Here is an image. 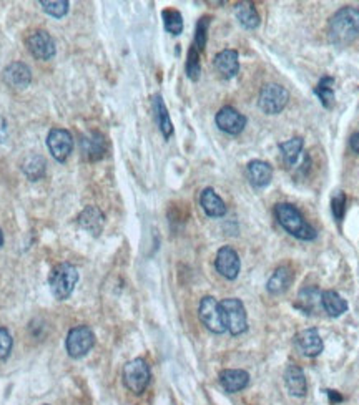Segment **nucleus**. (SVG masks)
Here are the masks:
<instances>
[{
  "label": "nucleus",
  "instance_id": "obj_1",
  "mask_svg": "<svg viewBox=\"0 0 359 405\" xmlns=\"http://www.w3.org/2000/svg\"><path fill=\"white\" fill-rule=\"evenodd\" d=\"M359 37V8L343 7L329 18L328 39L331 44L346 46Z\"/></svg>",
  "mask_w": 359,
  "mask_h": 405
},
{
  "label": "nucleus",
  "instance_id": "obj_2",
  "mask_svg": "<svg viewBox=\"0 0 359 405\" xmlns=\"http://www.w3.org/2000/svg\"><path fill=\"white\" fill-rule=\"evenodd\" d=\"M274 216H276L279 225L290 232L291 236L298 237V239L313 241L316 239V236H318L315 228L305 220V216H303L301 211L295 206V204L290 203L276 204V206H274Z\"/></svg>",
  "mask_w": 359,
  "mask_h": 405
},
{
  "label": "nucleus",
  "instance_id": "obj_3",
  "mask_svg": "<svg viewBox=\"0 0 359 405\" xmlns=\"http://www.w3.org/2000/svg\"><path fill=\"white\" fill-rule=\"evenodd\" d=\"M78 282V271L73 264L60 263L50 271L49 286L55 299L65 301L72 294Z\"/></svg>",
  "mask_w": 359,
  "mask_h": 405
},
{
  "label": "nucleus",
  "instance_id": "obj_4",
  "mask_svg": "<svg viewBox=\"0 0 359 405\" xmlns=\"http://www.w3.org/2000/svg\"><path fill=\"white\" fill-rule=\"evenodd\" d=\"M123 384L130 392L133 394H143L150 384L152 379V372L150 366L147 364L145 359L142 357H137V359L127 362L123 366Z\"/></svg>",
  "mask_w": 359,
  "mask_h": 405
},
{
  "label": "nucleus",
  "instance_id": "obj_5",
  "mask_svg": "<svg viewBox=\"0 0 359 405\" xmlns=\"http://www.w3.org/2000/svg\"><path fill=\"white\" fill-rule=\"evenodd\" d=\"M198 316L205 328L213 334H223L226 330L225 314H223L221 304L212 296H205L200 301Z\"/></svg>",
  "mask_w": 359,
  "mask_h": 405
},
{
  "label": "nucleus",
  "instance_id": "obj_6",
  "mask_svg": "<svg viewBox=\"0 0 359 405\" xmlns=\"http://www.w3.org/2000/svg\"><path fill=\"white\" fill-rule=\"evenodd\" d=\"M93 346H95V334L88 325H77V328L70 329L67 341H65V349L72 359H80L87 356Z\"/></svg>",
  "mask_w": 359,
  "mask_h": 405
},
{
  "label": "nucleus",
  "instance_id": "obj_7",
  "mask_svg": "<svg viewBox=\"0 0 359 405\" xmlns=\"http://www.w3.org/2000/svg\"><path fill=\"white\" fill-rule=\"evenodd\" d=\"M223 314H225L226 329L230 330L233 336H240L248 329V318H246V311L243 302L236 297H228L221 302Z\"/></svg>",
  "mask_w": 359,
  "mask_h": 405
},
{
  "label": "nucleus",
  "instance_id": "obj_8",
  "mask_svg": "<svg viewBox=\"0 0 359 405\" xmlns=\"http://www.w3.org/2000/svg\"><path fill=\"white\" fill-rule=\"evenodd\" d=\"M288 100H290V93L286 88L278 85V83H269L260 92L258 105L267 115H278L288 105Z\"/></svg>",
  "mask_w": 359,
  "mask_h": 405
},
{
  "label": "nucleus",
  "instance_id": "obj_9",
  "mask_svg": "<svg viewBox=\"0 0 359 405\" xmlns=\"http://www.w3.org/2000/svg\"><path fill=\"white\" fill-rule=\"evenodd\" d=\"M47 147H49L50 155H52L55 160L59 163H63L73 150V138L68 130L54 128L50 130L49 137H47Z\"/></svg>",
  "mask_w": 359,
  "mask_h": 405
},
{
  "label": "nucleus",
  "instance_id": "obj_10",
  "mask_svg": "<svg viewBox=\"0 0 359 405\" xmlns=\"http://www.w3.org/2000/svg\"><path fill=\"white\" fill-rule=\"evenodd\" d=\"M214 268H217V271L220 273L223 278H226L228 281H235L241 269L240 256H238V253L231 246H223L217 253Z\"/></svg>",
  "mask_w": 359,
  "mask_h": 405
},
{
  "label": "nucleus",
  "instance_id": "obj_11",
  "mask_svg": "<svg viewBox=\"0 0 359 405\" xmlns=\"http://www.w3.org/2000/svg\"><path fill=\"white\" fill-rule=\"evenodd\" d=\"M29 52L39 60H50L55 57V42L45 30H35L25 40Z\"/></svg>",
  "mask_w": 359,
  "mask_h": 405
},
{
  "label": "nucleus",
  "instance_id": "obj_12",
  "mask_svg": "<svg viewBox=\"0 0 359 405\" xmlns=\"http://www.w3.org/2000/svg\"><path fill=\"white\" fill-rule=\"evenodd\" d=\"M214 120H217L218 128L228 135H240L246 127V116L233 106H223Z\"/></svg>",
  "mask_w": 359,
  "mask_h": 405
},
{
  "label": "nucleus",
  "instance_id": "obj_13",
  "mask_svg": "<svg viewBox=\"0 0 359 405\" xmlns=\"http://www.w3.org/2000/svg\"><path fill=\"white\" fill-rule=\"evenodd\" d=\"M4 82L13 90H25L32 82V72L25 63L13 62L4 70Z\"/></svg>",
  "mask_w": 359,
  "mask_h": 405
},
{
  "label": "nucleus",
  "instance_id": "obj_14",
  "mask_svg": "<svg viewBox=\"0 0 359 405\" xmlns=\"http://www.w3.org/2000/svg\"><path fill=\"white\" fill-rule=\"evenodd\" d=\"M80 147H82L83 156H85V160L88 161H99L105 156L107 142H105L104 135L99 132H90V133L83 135Z\"/></svg>",
  "mask_w": 359,
  "mask_h": 405
},
{
  "label": "nucleus",
  "instance_id": "obj_15",
  "mask_svg": "<svg viewBox=\"0 0 359 405\" xmlns=\"http://www.w3.org/2000/svg\"><path fill=\"white\" fill-rule=\"evenodd\" d=\"M246 175H248L251 186L256 189H261L267 188V186L272 183L273 168L267 161L253 160L248 163V166H246Z\"/></svg>",
  "mask_w": 359,
  "mask_h": 405
},
{
  "label": "nucleus",
  "instance_id": "obj_16",
  "mask_svg": "<svg viewBox=\"0 0 359 405\" xmlns=\"http://www.w3.org/2000/svg\"><path fill=\"white\" fill-rule=\"evenodd\" d=\"M295 342L300 351L308 357H316L323 352V339H321L318 329H305L296 334Z\"/></svg>",
  "mask_w": 359,
  "mask_h": 405
},
{
  "label": "nucleus",
  "instance_id": "obj_17",
  "mask_svg": "<svg viewBox=\"0 0 359 405\" xmlns=\"http://www.w3.org/2000/svg\"><path fill=\"white\" fill-rule=\"evenodd\" d=\"M78 226L93 236H99L105 226V216L97 206H87L77 218Z\"/></svg>",
  "mask_w": 359,
  "mask_h": 405
},
{
  "label": "nucleus",
  "instance_id": "obj_18",
  "mask_svg": "<svg viewBox=\"0 0 359 405\" xmlns=\"http://www.w3.org/2000/svg\"><path fill=\"white\" fill-rule=\"evenodd\" d=\"M220 384L228 394H236L248 387L250 374L241 369H225L220 374Z\"/></svg>",
  "mask_w": 359,
  "mask_h": 405
},
{
  "label": "nucleus",
  "instance_id": "obj_19",
  "mask_svg": "<svg viewBox=\"0 0 359 405\" xmlns=\"http://www.w3.org/2000/svg\"><path fill=\"white\" fill-rule=\"evenodd\" d=\"M214 68L220 73L223 78L230 80L240 72V62H238V52L236 50L226 49L221 50L220 54L214 57Z\"/></svg>",
  "mask_w": 359,
  "mask_h": 405
},
{
  "label": "nucleus",
  "instance_id": "obj_20",
  "mask_svg": "<svg viewBox=\"0 0 359 405\" xmlns=\"http://www.w3.org/2000/svg\"><path fill=\"white\" fill-rule=\"evenodd\" d=\"M284 382H286V387L290 390V394L295 395V397H305L308 394L306 375L301 367H298L295 364L288 366L286 370H284Z\"/></svg>",
  "mask_w": 359,
  "mask_h": 405
},
{
  "label": "nucleus",
  "instance_id": "obj_21",
  "mask_svg": "<svg viewBox=\"0 0 359 405\" xmlns=\"http://www.w3.org/2000/svg\"><path fill=\"white\" fill-rule=\"evenodd\" d=\"M321 299H323V292L318 287H305L298 294L296 307L305 314L320 313V309H323V301Z\"/></svg>",
  "mask_w": 359,
  "mask_h": 405
},
{
  "label": "nucleus",
  "instance_id": "obj_22",
  "mask_svg": "<svg viewBox=\"0 0 359 405\" xmlns=\"http://www.w3.org/2000/svg\"><path fill=\"white\" fill-rule=\"evenodd\" d=\"M293 279H295V273L290 266H281L278 268L276 271L273 273V276L269 278V281L267 284V289L269 294L279 296L284 294L288 289H290Z\"/></svg>",
  "mask_w": 359,
  "mask_h": 405
},
{
  "label": "nucleus",
  "instance_id": "obj_23",
  "mask_svg": "<svg viewBox=\"0 0 359 405\" xmlns=\"http://www.w3.org/2000/svg\"><path fill=\"white\" fill-rule=\"evenodd\" d=\"M200 204L209 218H221L226 214V204L213 188H205L200 194Z\"/></svg>",
  "mask_w": 359,
  "mask_h": 405
},
{
  "label": "nucleus",
  "instance_id": "obj_24",
  "mask_svg": "<svg viewBox=\"0 0 359 405\" xmlns=\"http://www.w3.org/2000/svg\"><path fill=\"white\" fill-rule=\"evenodd\" d=\"M153 111H155V118L158 123V128H160L162 135L165 138H170L174 135V123L170 120V113L166 110L165 101H163L162 95H155L153 96Z\"/></svg>",
  "mask_w": 359,
  "mask_h": 405
},
{
  "label": "nucleus",
  "instance_id": "obj_25",
  "mask_svg": "<svg viewBox=\"0 0 359 405\" xmlns=\"http://www.w3.org/2000/svg\"><path fill=\"white\" fill-rule=\"evenodd\" d=\"M235 15L240 20L241 25L248 30L258 29L260 15L256 12L255 6L251 2H240L235 6Z\"/></svg>",
  "mask_w": 359,
  "mask_h": 405
},
{
  "label": "nucleus",
  "instance_id": "obj_26",
  "mask_svg": "<svg viewBox=\"0 0 359 405\" xmlns=\"http://www.w3.org/2000/svg\"><path fill=\"white\" fill-rule=\"evenodd\" d=\"M321 301H323V311L331 318H339L348 311L346 299H343L336 291H324Z\"/></svg>",
  "mask_w": 359,
  "mask_h": 405
},
{
  "label": "nucleus",
  "instance_id": "obj_27",
  "mask_svg": "<svg viewBox=\"0 0 359 405\" xmlns=\"http://www.w3.org/2000/svg\"><path fill=\"white\" fill-rule=\"evenodd\" d=\"M22 171L30 181H39L44 178L47 171V161L40 155H29L22 163Z\"/></svg>",
  "mask_w": 359,
  "mask_h": 405
},
{
  "label": "nucleus",
  "instance_id": "obj_28",
  "mask_svg": "<svg viewBox=\"0 0 359 405\" xmlns=\"http://www.w3.org/2000/svg\"><path fill=\"white\" fill-rule=\"evenodd\" d=\"M303 145H305V142H303L301 137H295V138L288 139V142L279 143V150H281L283 160L288 166L296 165L298 158H300L301 151H303Z\"/></svg>",
  "mask_w": 359,
  "mask_h": 405
},
{
  "label": "nucleus",
  "instance_id": "obj_29",
  "mask_svg": "<svg viewBox=\"0 0 359 405\" xmlns=\"http://www.w3.org/2000/svg\"><path fill=\"white\" fill-rule=\"evenodd\" d=\"M334 78L333 77H323L318 83V87L315 88V93L318 95L321 104L324 108H333L334 106Z\"/></svg>",
  "mask_w": 359,
  "mask_h": 405
},
{
  "label": "nucleus",
  "instance_id": "obj_30",
  "mask_svg": "<svg viewBox=\"0 0 359 405\" xmlns=\"http://www.w3.org/2000/svg\"><path fill=\"white\" fill-rule=\"evenodd\" d=\"M163 23H165V29L170 32L171 35H180L183 32V17L178 11L175 8H165L162 12Z\"/></svg>",
  "mask_w": 359,
  "mask_h": 405
},
{
  "label": "nucleus",
  "instance_id": "obj_31",
  "mask_svg": "<svg viewBox=\"0 0 359 405\" xmlns=\"http://www.w3.org/2000/svg\"><path fill=\"white\" fill-rule=\"evenodd\" d=\"M185 70H186V77H188L190 80H193V82L198 80L200 73H202V65H200V50L195 45L190 46Z\"/></svg>",
  "mask_w": 359,
  "mask_h": 405
},
{
  "label": "nucleus",
  "instance_id": "obj_32",
  "mask_svg": "<svg viewBox=\"0 0 359 405\" xmlns=\"http://www.w3.org/2000/svg\"><path fill=\"white\" fill-rule=\"evenodd\" d=\"M209 23H212V17L205 15L198 20L197 23V30H195V46L200 50V52H203L205 46H207V39H208V29H209Z\"/></svg>",
  "mask_w": 359,
  "mask_h": 405
},
{
  "label": "nucleus",
  "instance_id": "obj_33",
  "mask_svg": "<svg viewBox=\"0 0 359 405\" xmlns=\"http://www.w3.org/2000/svg\"><path fill=\"white\" fill-rule=\"evenodd\" d=\"M39 4L44 7V11L49 13V15L55 18H62L63 15H67L70 6L67 0H50V2L49 0H40Z\"/></svg>",
  "mask_w": 359,
  "mask_h": 405
},
{
  "label": "nucleus",
  "instance_id": "obj_34",
  "mask_svg": "<svg viewBox=\"0 0 359 405\" xmlns=\"http://www.w3.org/2000/svg\"><path fill=\"white\" fill-rule=\"evenodd\" d=\"M12 346L13 341L11 332H8L6 328H0V361L7 359V357L11 356Z\"/></svg>",
  "mask_w": 359,
  "mask_h": 405
},
{
  "label": "nucleus",
  "instance_id": "obj_35",
  "mask_svg": "<svg viewBox=\"0 0 359 405\" xmlns=\"http://www.w3.org/2000/svg\"><path fill=\"white\" fill-rule=\"evenodd\" d=\"M344 213H346V194L339 192L336 197L333 198V214L336 221H343Z\"/></svg>",
  "mask_w": 359,
  "mask_h": 405
},
{
  "label": "nucleus",
  "instance_id": "obj_36",
  "mask_svg": "<svg viewBox=\"0 0 359 405\" xmlns=\"http://www.w3.org/2000/svg\"><path fill=\"white\" fill-rule=\"evenodd\" d=\"M349 147H351V150L354 153H358L359 155V132L354 133L351 138H349Z\"/></svg>",
  "mask_w": 359,
  "mask_h": 405
},
{
  "label": "nucleus",
  "instance_id": "obj_37",
  "mask_svg": "<svg viewBox=\"0 0 359 405\" xmlns=\"http://www.w3.org/2000/svg\"><path fill=\"white\" fill-rule=\"evenodd\" d=\"M328 392V397H329V402L331 404H339L343 402V395H339L336 390H326Z\"/></svg>",
  "mask_w": 359,
  "mask_h": 405
},
{
  "label": "nucleus",
  "instance_id": "obj_38",
  "mask_svg": "<svg viewBox=\"0 0 359 405\" xmlns=\"http://www.w3.org/2000/svg\"><path fill=\"white\" fill-rule=\"evenodd\" d=\"M4 246V235H2V231H0V248Z\"/></svg>",
  "mask_w": 359,
  "mask_h": 405
}]
</instances>
